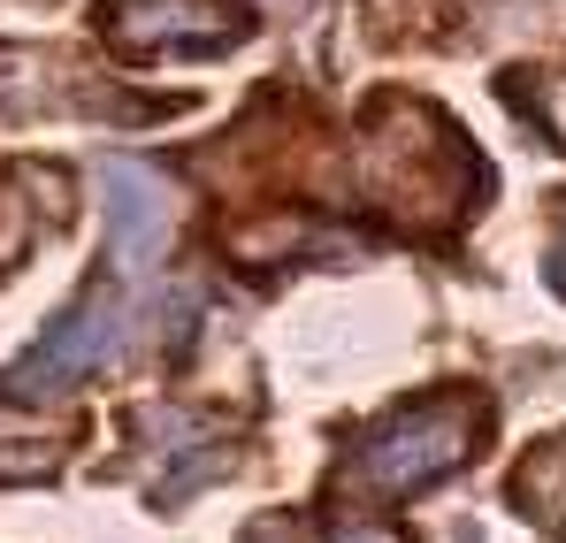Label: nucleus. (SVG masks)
I'll return each mask as SVG.
<instances>
[{"instance_id": "obj_1", "label": "nucleus", "mask_w": 566, "mask_h": 543, "mask_svg": "<svg viewBox=\"0 0 566 543\" xmlns=\"http://www.w3.org/2000/svg\"><path fill=\"white\" fill-rule=\"evenodd\" d=\"M482 429H490V406L468 398V390H437L421 406H398L390 421L368 429V445H360V482L368 490H390V498H413V490L444 482L474 452Z\"/></svg>"}, {"instance_id": "obj_2", "label": "nucleus", "mask_w": 566, "mask_h": 543, "mask_svg": "<svg viewBox=\"0 0 566 543\" xmlns=\"http://www.w3.org/2000/svg\"><path fill=\"white\" fill-rule=\"evenodd\" d=\"M123 322H130L123 275H99V283L77 299V306H70V314H54V330H46V337H39L23 361L0 367V390H8L15 406H46V398H62L77 375H93V367L115 361Z\"/></svg>"}, {"instance_id": "obj_3", "label": "nucleus", "mask_w": 566, "mask_h": 543, "mask_svg": "<svg viewBox=\"0 0 566 543\" xmlns=\"http://www.w3.org/2000/svg\"><path fill=\"white\" fill-rule=\"evenodd\" d=\"M99 184H107V253H115V275H146L154 253L169 246V222H177L169 184L154 177L146 161H99Z\"/></svg>"}, {"instance_id": "obj_4", "label": "nucleus", "mask_w": 566, "mask_h": 543, "mask_svg": "<svg viewBox=\"0 0 566 543\" xmlns=\"http://www.w3.org/2000/svg\"><path fill=\"white\" fill-rule=\"evenodd\" d=\"M107 31H115L130 54H161V46L214 54V46H230L245 23L222 15V8H199V0H115V8H107Z\"/></svg>"}, {"instance_id": "obj_5", "label": "nucleus", "mask_w": 566, "mask_h": 543, "mask_svg": "<svg viewBox=\"0 0 566 543\" xmlns=\"http://www.w3.org/2000/svg\"><path fill=\"white\" fill-rule=\"evenodd\" d=\"M513 498H521L528 513H566V437L544 445V452L513 474Z\"/></svg>"}, {"instance_id": "obj_6", "label": "nucleus", "mask_w": 566, "mask_h": 543, "mask_svg": "<svg viewBox=\"0 0 566 543\" xmlns=\"http://www.w3.org/2000/svg\"><path fill=\"white\" fill-rule=\"evenodd\" d=\"M544 275H552V291L566 299V230H559V246H552V269H544Z\"/></svg>"}, {"instance_id": "obj_7", "label": "nucleus", "mask_w": 566, "mask_h": 543, "mask_svg": "<svg viewBox=\"0 0 566 543\" xmlns=\"http://www.w3.org/2000/svg\"><path fill=\"white\" fill-rule=\"evenodd\" d=\"M337 543H398V536H382V529H345Z\"/></svg>"}]
</instances>
